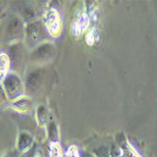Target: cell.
<instances>
[{
    "mask_svg": "<svg viewBox=\"0 0 157 157\" xmlns=\"http://www.w3.org/2000/svg\"><path fill=\"white\" fill-rule=\"evenodd\" d=\"M26 41L29 46H34L41 40H44L46 37L45 28L41 22L36 21L27 24L25 28Z\"/></svg>",
    "mask_w": 157,
    "mask_h": 157,
    "instance_id": "1",
    "label": "cell"
},
{
    "mask_svg": "<svg viewBox=\"0 0 157 157\" xmlns=\"http://www.w3.org/2000/svg\"><path fill=\"white\" fill-rule=\"evenodd\" d=\"M3 87L7 95L12 100L20 97V94L23 91L22 81L15 73L8 74L3 80Z\"/></svg>",
    "mask_w": 157,
    "mask_h": 157,
    "instance_id": "2",
    "label": "cell"
},
{
    "mask_svg": "<svg viewBox=\"0 0 157 157\" xmlns=\"http://www.w3.org/2000/svg\"><path fill=\"white\" fill-rule=\"evenodd\" d=\"M44 22L47 30L53 37H59L62 30V24L59 11L55 9H50L44 15Z\"/></svg>",
    "mask_w": 157,
    "mask_h": 157,
    "instance_id": "3",
    "label": "cell"
},
{
    "mask_svg": "<svg viewBox=\"0 0 157 157\" xmlns=\"http://www.w3.org/2000/svg\"><path fill=\"white\" fill-rule=\"evenodd\" d=\"M56 48L51 42H46L38 46L32 53V59L37 62H45L50 60L55 56Z\"/></svg>",
    "mask_w": 157,
    "mask_h": 157,
    "instance_id": "4",
    "label": "cell"
},
{
    "mask_svg": "<svg viewBox=\"0 0 157 157\" xmlns=\"http://www.w3.org/2000/svg\"><path fill=\"white\" fill-rule=\"evenodd\" d=\"M11 105L14 109H16L20 112H26L29 111L31 108V101L30 99L27 96H20L16 99L12 100L11 102Z\"/></svg>",
    "mask_w": 157,
    "mask_h": 157,
    "instance_id": "5",
    "label": "cell"
},
{
    "mask_svg": "<svg viewBox=\"0 0 157 157\" xmlns=\"http://www.w3.org/2000/svg\"><path fill=\"white\" fill-rule=\"evenodd\" d=\"M40 74L38 72L30 73L27 75L26 81H25L26 90L30 92L36 91L40 87Z\"/></svg>",
    "mask_w": 157,
    "mask_h": 157,
    "instance_id": "6",
    "label": "cell"
},
{
    "mask_svg": "<svg viewBox=\"0 0 157 157\" xmlns=\"http://www.w3.org/2000/svg\"><path fill=\"white\" fill-rule=\"evenodd\" d=\"M33 142V137L30 134L26 132H22L19 135L18 140H17V147L18 150L21 151H24L30 147V145Z\"/></svg>",
    "mask_w": 157,
    "mask_h": 157,
    "instance_id": "7",
    "label": "cell"
},
{
    "mask_svg": "<svg viewBox=\"0 0 157 157\" xmlns=\"http://www.w3.org/2000/svg\"><path fill=\"white\" fill-rule=\"evenodd\" d=\"M23 56V51H22V47L20 44H15L10 48L9 51V58L10 59V61L13 64H18L21 62Z\"/></svg>",
    "mask_w": 157,
    "mask_h": 157,
    "instance_id": "8",
    "label": "cell"
},
{
    "mask_svg": "<svg viewBox=\"0 0 157 157\" xmlns=\"http://www.w3.org/2000/svg\"><path fill=\"white\" fill-rule=\"evenodd\" d=\"M10 66V59L6 54H1L0 56V71H1V78H5L8 75V72Z\"/></svg>",
    "mask_w": 157,
    "mask_h": 157,
    "instance_id": "9",
    "label": "cell"
},
{
    "mask_svg": "<svg viewBox=\"0 0 157 157\" xmlns=\"http://www.w3.org/2000/svg\"><path fill=\"white\" fill-rule=\"evenodd\" d=\"M22 29V23L21 21L18 19V18H14L12 19L9 25H8V27H7V32L12 36V35H16L18 34Z\"/></svg>",
    "mask_w": 157,
    "mask_h": 157,
    "instance_id": "10",
    "label": "cell"
},
{
    "mask_svg": "<svg viewBox=\"0 0 157 157\" xmlns=\"http://www.w3.org/2000/svg\"><path fill=\"white\" fill-rule=\"evenodd\" d=\"M37 121L40 125H45L48 121V110L44 105H40L36 111Z\"/></svg>",
    "mask_w": 157,
    "mask_h": 157,
    "instance_id": "11",
    "label": "cell"
},
{
    "mask_svg": "<svg viewBox=\"0 0 157 157\" xmlns=\"http://www.w3.org/2000/svg\"><path fill=\"white\" fill-rule=\"evenodd\" d=\"M48 137L52 142H58L59 139V128L55 121H51L48 125Z\"/></svg>",
    "mask_w": 157,
    "mask_h": 157,
    "instance_id": "12",
    "label": "cell"
},
{
    "mask_svg": "<svg viewBox=\"0 0 157 157\" xmlns=\"http://www.w3.org/2000/svg\"><path fill=\"white\" fill-rule=\"evenodd\" d=\"M50 157H62V150L58 142H53L49 150Z\"/></svg>",
    "mask_w": 157,
    "mask_h": 157,
    "instance_id": "13",
    "label": "cell"
},
{
    "mask_svg": "<svg viewBox=\"0 0 157 157\" xmlns=\"http://www.w3.org/2000/svg\"><path fill=\"white\" fill-rule=\"evenodd\" d=\"M95 154L97 157H110V150L105 146H101L95 150Z\"/></svg>",
    "mask_w": 157,
    "mask_h": 157,
    "instance_id": "14",
    "label": "cell"
},
{
    "mask_svg": "<svg viewBox=\"0 0 157 157\" xmlns=\"http://www.w3.org/2000/svg\"><path fill=\"white\" fill-rule=\"evenodd\" d=\"M122 157H139L138 154L128 144L126 147L122 148Z\"/></svg>",
    "mask_w": 157,
    "mask_h": 157,
    "instance_id": "15",
    "label": "cell"
},
{
    "mask_svg": "<svg viewBox=\"0 0 157 157\" xmlns=\"http://www.w3.org/2000/svg\"><path fill=\"white\" fill-rule=\"evenodd\" d=\"M111 157H122V150L118 144H113L110 149Z\"/></svg>",
    "mask_w": 157,
    "mask_h": 157,
    "instance_id": "16",
    "label": "cell"
},
{
    "mask_svg": "<svg viewBox=\"0 0 157 157\" xmlns=\"http://www.w3.org/2000/svg\"><path fill=\"white\" fill-rule=\"evenodd\" d=\"M64 157H79V153H78V150L77 148L73 145V146H71L67 152L65 153V156Z\"/></svg>",
    "mask_w": 157,
    "mask_h": 157,
    "instance_id": "17",
    "label": "cell"
}]
</instances>
